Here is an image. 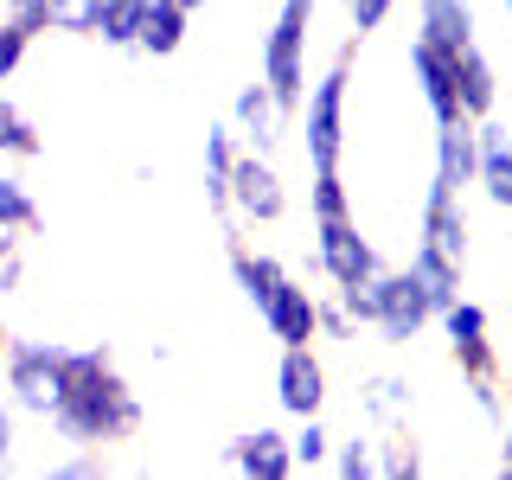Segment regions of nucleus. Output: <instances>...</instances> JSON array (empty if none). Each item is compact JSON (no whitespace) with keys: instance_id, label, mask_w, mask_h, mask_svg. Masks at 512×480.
Here are the masks:
<instances>
[{"instance_id":"1","label":"nucleus","mask_w":512,"mask_h":480,"mask_svg":"<svg viewBox=\"0 0 512 480\" xmlns=\"http://www.w3.org/2000/svg\"><path fill=\"white\" fill-rule=\"evenodd\" d=\"M45 423L71 448H116L141 436V391L128 384V372L103 340L64 352V384H58V404L45 410Z\"/></svg>"},{"instance_id":"2","label":"nucleus","mask_w":512,"mask_h":480,"mask_svg":"<svg viewBox=\"0 0 512 480\" xmlns=\"http://www.w3.org/2000/svg\"><path fill=\"white\" fill-rule=\"evenodd\" d=\"M346 308L359 327H372L384 346H416L429 327H436V308H429V295H423V282L410 276V269H391L384 263L372 282H359V288H346Z\"/></svg>"},{"instance_id":"3","label":"nucleus","mask_w":512,"mask_h":480,"mask_svg":"<svg viewBox=\"0 0 512 480\" xmlns=\"http://www.w3.org/2000/svg\"><path fill=\"white\" fill-rule=\"evenodd\" d=\"M352 52H359V39H346L333 64L308 84L301 96V154H308L314 173H340V154H346V96H352Z\"/></svg>"},{"instance_id":"4","label":"nucleus","mask_w":512,"mask_h":480,"mask_svg":"<svg viewBox=\"0 0 512 480\" xmlns=\"http://www.w3.org/2000/svg\"><path fill=\"white\" fill-rule=\"evenodd\" d=\"M308 269L320 282L333 288V295H346V288H359V282H372L378 269H384V256L378 244L359 231V218H314V250H308Z\"/></svg>"},{"instance_id":"5","label":"nucleus","mask_w":512,"mask_h":480,"mask_svg":"<svg viewBox=\"0 0 512 480\" xmlns=\"http://www.w3.org/2000/svg\"><path fill=\"white\" fill-rule=\"evenodd\" d=\"M64 340H7V359H0V384H7L13 410L20 416H45L58 404V384H64Z\"/></svg>"},{"instance_id":"6","label":"nucleus","mask_w":512,"mask_h":480,"mask_svg":"<svg viewBox=\"0 0 512 480\" xmlns=\"http://www.w3.org/2000/svg\"><path fill=\"white\" fill-rule=\"evenodd\" d=\"M436 333L448 340V359L461 365V378H500V352H493V314L480 301L455 295L436 314Z\"/></svg>"},{"instance_id":"7","label":"nucleus","mask_w":512,"mask_h":480,"mask_svg":"<svg viewBox=\"0 0 512 480\" xmlns=\"http://www.w3.org/2000/svg\"><path fill=\"white\" fill-rule=\"evenodd\" d=\"M231 218L237 224H282L288 218V186L269 154H237L231 167Z\"/></svg>"},{"instance_id":"8","label":"nucleus","mask_w":512,"mask_h":480,"mask_svg":"<svg viewBox=\"0 0 512 480\" xmlns=\"http://www.w3.org/2000/svg\"><path fill=\"white\" fill-rule=\"evenodd\" d=\"M224 468L244 474V480H295V448H288V429H276V423L237 429V436L224 442Z\"/></svg>"},{"instance_id":"9","label":"nucleus","mask_w":512,"mask_h":480,"mask_svg":"<svg viewBox=\"0 0 512 480\" xmlns=\"http://www.w3.org/2000/svg\"><path fill=\"white\" fill-rule=\"evenodd\" d=\"M474 192L493 212H512V122L500 116L474 122Z\"/></svg>"},{"instance_id":"10","label":"nucleus","mask_w":512,"mask_h":480,"mask_svg":"<svg viewBox=\"0 0 512 480\" xmlns=\"http://www.w3.org/2000/svg\"><path fill=\"white\" fill-rule=\"evenodd\" d=\"M276 404L282 416H320L327 410V365L314 346H282L276 359Z\"/></svg>"},{"instance_id":"11","label":"nucleus","mask_w":512,"mask_h":480,"mask_svg":"<svg viewBox=\"0 0 512 480\" xmlns=\"http://www.w3.org/2000/svg\"><path fill=\"white\" fill-rule=\"evenodd\" d=\"M231 128H237V141H244L250 154H269V160H276L282 135H288V116L276 109V96H269L263 77L237 84V96H231Z\"/></svg>"},{"instance_id":"12","label":"nucleus","mask_w":512,"mask_h":480,"mask_svg":"<svg viewBox=\"0 0 512 480\" xmlns=\"http://www.w3.org/2000/svg\"><path fill=\"white\" fill-rule=\"evenodd\" d=\"M416 237H423V244H436L442 256H455V263L468 269V256H474V224H468L461 192L429 186V192H423V218H416Z\"/></svg>"},{"instance_id":"13","label":"nucleus","mask_w":512,"mask_h":480,"mask_svg":"<svg viewBox=\"0 0 512 480\" xmlns=\"http://www.w3.org/2000/svg\"><path fill=\"white\" fill-rule=\"evenodd\" d=\"M410 77H416V96L429 103V116H436V122H461L455 58H448V45H436V39L416 32V39H410Z\"/></svg>"},{"instance_id":"14","label":"nucleus","mask_w":512,"mask_h":480,"mask_svg":"<svg viewBox=\"0 0 512 480\" xmlns=\"http://www.w3.org/2000/svg\"><path fill=\"white\" fill-rule=\"evenodd\" d=\"M237 154H244V141H237L231 116H224V122H205L199 186H205V205H212V212H218L224 224H237V218H231V167H237Z\"/></svg>"},{"instance_id":"15","label":"nucleus","mask_w":512,"mask_h":480,"mask_svg":"<svg viewBox=\"0 0 512 480\" xmlns=\"http://www.w3.org/2000/svg\"><path fill=\"white\" fill-rule=\"evenodd\" d=\"M314 301H320V295H314L308 282L288 276V282L276 288V301H269L256 320H263V333H269L276 346H314Z\"/></svg>"},{"instance_id":"16","label":"nucleus","mask_w":512,"mask_h":480,"mask_svg":"<svg viewBox=\"0 0 512 480\" xmlns=\"http://www.w3.org/2000/svg\"><path fill=\"white\" fill-rule=\"evenodd\" d=\"M455 96H461V116H493L500 109V64H493L487 52H480V39H468V45H455Z\"/></svg>"},{"instance_id":"17","label":"nucleus","mask_w":512,"mask_h":480,"mask_svg":"<svg viewBox=\"0 0 512 480\" xmlns=\"http://www.w3.org/2000/svg\"><path fill=\"white\" fill-rule=\"evenodd\" d=\"M429 186H442V192L474 186V116L436 122V173H429Z\"/></svg>"},{"instance_id":"18","label":"nucleus","mask_w":512,"mask_h":480,"mask_svg":"<svg viewBox=\"0 0 512 480\" xmlns=\"http://www.w3.org/2000/svg\"><path fill=\"white\" fill-rule=\"evenodd\" d=\"M186 26L192 13L180 0H141V26H135V52L141 58H173L186 45Z\"/></svg>"},{"instance_id":"19","label":"nucleus","mask_w":512,"mask_h":480,"mask_svg":"<svg viewBox=\"0 0 512 480\" xmlns=\"http://www.w3.org/2000/svg\"><path fill=\"white\" fill-rule=\"evenodd\" d=\"M416 32L455 52V45L480 39V13H474V0H416Z\"/></svg>"},{"instance_id":"20","label":"nucleus","mask_w":512,"mask_h":480,"mask_svg":"<svg viewBox=\"0 0 512 480\" xmlns=\"http://www.w3.org/2000/svg\"><path fill=\"white\" fill-rule=\"evenodd\" d=\"M410 404H416V384L397 378V372H372L359 384V410H365V423H378V429H397L410 416Z\"/></svg>"},{"instance_id":"21","label":"nucleus","mask_w":512,"mask_h":480,"mask_svg":"<svg viewBox=\"0 0 512 480\" xmlns=\"http://www.w3.org/2000/svg\"><path fill=\"white\" fill-rule=\"evenodd\" d=\"M404 269L423 282V295H429V308H436V314L461 295V263H455V256H442L436 244H423V237L410 244V263H404Z\"/></svg>"},{"instance_id":"22","label":"nucleus","mask_w":512,"mask_h":480,"mask_svg":"<svg viewBox=\"0 0 512 480\" xmlns=\"http://www.w3.org/2000/svg\"><path fill=\"white\" fill-rule=\"evenodd\" d=\"M0 231H20V237L45 231V212H39V199H32V186L7 167H0Z\"/></svg>"},{"instance_id":"23","label":"nucleus","mask_w":512,"mask_h":480,"mask_svg":"<svg viewBox=\"0 0 512 480\" xmlns=\"http://www.w3.org/2000/svg\"><path fill=\"white\" fill-rule=\"evenodd\" d=\"M39 154H45L39 122H32L26 109L13 103L7 90H0V160H39Z\"/></svg>"},{"instance_id":"24","label":"nucleus","mask_w":512,"mask_h":480,"mask_svg":"<svg viewBox=\"0 0 512 480\" xmlns=\"http://www.w3.org/2000/svg\"><path fill=\"white\" fill-rule=\"evenodd\" d=\"M135 26H141V0H96L90 39H103L109 52H135Z\"/></svg>"},{"instance_id":"25","label":"nucleus","mask_w":512,"mask_h":480,"mask_svg":"<svg viewBox=\"0 0 512 480\" xmlns=\"http://www.w3.org/2000/svg\"><path fill=\"white\" fill-rule=\"evenodd\" d=\"M288 448H295V474H320L333 455V436H327V410L320 416H295V436H288Z\"/></svg>"},{"instance_id":"26","label":"nucleus","mask_w":512,"mask_h":480,"mask_svg":"<svg viewBox=\"0 0 512 480\" xmlns=\"http://www.w3.org/2000/svg\"><path fill=\"white\" fill-rule=\"evenodd\" d=\"M327 474H333V480H378V436H346V442H333Z\"/></svg>"},{"instance_id":"27","label":"nucleus","mask_w":512,"mask_h":480,"mask_svg":"<svg viewBox=\"0 0 512 480\" xmlns=\"http://www.w3.org/2000/svg\"><path fill=\"white\" fill-rule=\"evenodd\" d=\"M416 474H429V455L416 448L410 436H378V480H416Z\"/></svg>"},{"instance_id":"28","label":"nucleus","mask_w":512,"mask_h":480,"mask_svg":"<svg viewBox=\"0 0 512 480\" xmlns=\"http://www.w3.org/2000/svg\"><path fill=\"white\" fill-rule=\"evenodd\" d=\"M352 333H359L352 308H346L340 295H320V301H314V340H327V346H352Z\"/></svg>"},{"instance_id":"29","label":"nucleus","mask_w":512,"mask_h":480,"mask_svg":"<svg viewBox=\"0 0 512 480\" xmlns=\"http://www.w3.org/2000/svg\"><path fill=\"white\" fill-rule=\"evenodd\" d=\"M352 212V192L340 173H314V186H308V218H346Z\"/></svg>"},{"instance_id":"30","label":"nucleus","mask_w":512,"mask_h":480,"mask_svg":"<svg viewBox=\"0 0 512 480\" xmlns=\"http://www.w3.org/2000/svg\"><path fill=\"white\" fill-rule=\"evenodd\" d=\"M0 20H13L26 39H45V32H58V26H52V0H0Z\"/></svg>"},{"instance_id":"31","label":"nucleus","mask_w":512,"mask_h":480,"mask_svg":"<svg viewBox=\"0 0 512 480\" xmlns=\"http://www.w3.org/2000/svg\"><path fill=\"white\" fill-rule=\"evenodd\" d=\"M45 474H58V480H103L109 474V455H103V448H71V455L45 461Z\"/></svg>"},{"instance_id":"32","label":"nucleus","mask_w":512,"mask_h":480,"mask_svg":"<svg viewBox=\"0 0 512 480\" xmlns=\"http://www.w3.org/2000/svg\"><path fill=\"white\" fill-rule=\"evenodd\" d=\"M346 7V26H352V39H372V32L397 13V0H340Z\"/></svg>"},{"instance_id":"33","label":"nucleus","mask_w":512,"mask_h":480,"mask_svg":"<svg viewBox=\"0 0 512 480\" xmlns=\"http://www.w3.org/2000/svg\"><path fill=\"white\" fill-rule=\"evenodd\" d=\"M26 52H32V39L13 20H0V90L13 84V77H20V64H26Z\"/></svg>"},{"instance_id":"34","label":"nucleus","mask_w":512,"mask_h":480,"mask_svg":"<svg viewBox=\"0 0 512 480\" xmlns=\"http://www.w3.org/2000/svg\"><path fill=\"white\" fill-rule=\"evenodd\" d=\"M468 397H474V410L487 416L493 429L506 423V391H500V378H468Z\"/></svg>"},{"instance_id":"35","label":"nucleus","mask_w":512,"mask_h":480,"mask_svg":"<svg viewBox=\"0 0 512 480\" xmlns=\"http://www.w3.org/2000/svg\"><path fill=\"white\" fill-rule=\"evenodd\" d=\"M90 13H96V0H52V26L77 32V39H90Z\"/></svg>"},{"instance_id":"36","label":"nucleus","mask_w":512,"mask_h":480,"mask_svg":"<svg viewBox=\"0 0 512 480\" xmlns=\"http://www.w3.org/2000/svg\"><path fill=\"white\" fill-rule=\"evenodd\" d=\"M13 442H20V410H13V397L0 391V480L13 474Z\"/></svg>"},{"instance_id":"37","label":"nucleus","mask_w":512,"mask_h":480,"mask_svg":"<svg viewBox=\"0 0 512 480\" xmlns=\"http://www.w3.org/2000/svg\"><path fill=\"white\" fill-rule=\"evenodd\" d=\"M26 288V256H7V263H0V295H20Z\"/></svg>"},{"instance_id":"38","label":"nucleus","mask_w":512,"mask_h":480,"mask_svg":"<svg viewBox=\"0 0 512 480\" xmlns=\"http://www.w3.org/2000/svg\"><path fill=\"white\" fill-rule=\"evenodd\" d=\"M500 474H512V416L500 423Z\"/></svg>"},{"instance_id":"39","label":"nucleus","mask_w":512,"mask_h":480,"mask_svg":"<svg viewBox=\"0 0 512 480\" xmlns=\"http://www.w3.org/2000/svg\"><path fill=\"white\" fill-rule=\"evenodd\" d=\"M7 340H13V327H7V320H0V359H7Z\"/></svg>"},{"instance_id":"40","label":"nucleus","mask_w":512,"mask_h":480,"mask_svg":"<svg viewBox=\"0 0 512 480\" xmlns=\"http://www.w3.org/2000/svg\"><path fill=\"white\" fill-rule=\"evenodd\" d=\"M512 218V212H506ZM506 269H512V224H506Z\"/></svg>"},{"instance_id":"41","label":"nucleus","mask_w":512,"mask_h":480,"mask_svg":"<svg viewBox=\"0 0 512 480\" xmlns=\"http://www.w3.org/2000/svg\"><path fill=\"white\" fill-rule=\"evenodd\" d=\"M180 7H186V13H199V7H205V0H180Z\"/></svg>"},{"instance_id":"42","label":"nucleus","mask_w":512,"mask_h":480,"mask_svg":"<svg viewBox=\"0 0 512 480\" xmlns=\"http://www.w3.org/2000/svg\"><path fill=\"white\" fill-rule=\"evenodd\" d=\"M500 7H506V26H512V0H500Z\"/></svg>"}]
</instances>
